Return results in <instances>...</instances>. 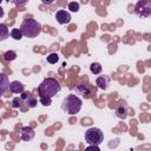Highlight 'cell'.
Returning a JSON list of instances; mask_svg holds the SVG:
<instances>
[{"label": "cell", "instance_id": "obj_1", "mask_svg": "<svg viewBox=\"0 0 151 151\" xmlns=\"http://www.w3.org/2000/svg\"><path fill=\"white\" fill-rule=\"evenodd\" d=\"M60 84L57 79L54 78H45L39 87H38V91H39V97H54L59 91H60Z\"/></svg>", "mask_w": 151, "mask_h": 151}, {"label": "cell", "instance_id": "obj_2", "mask_svg": "<svg viewBox=\"0 0 151 151\" xmlns=\"http://www.w3.org/2000/svg\"><path fill=\"white\" fill-rule=\"evenodd\" d=\"M20 31L22 37L35 38L41 32V24L34 19H25L20 25Z\"/></svg>", "mask_w": 151, "mask_h": 151}, {"label": "cell", "instance_id": "obj_3", "mask_svg": "<svg viewBox=\"0 0 151 151\" xmlns=\"http://www.w3.org/2000/svg\"><path fill=\"white\" fill-rule=\"evenodd\" d=\"M81 99L76 96V94H68L64 100H63V104H61V109L65 113L67 114H76L80 111L81 109Z\"/></svg>", "mask_w": 151, "mask_h": 151}, {"label": "cell", "instance_id": "obj_4", "mask_svg": "<svg viewBox=\"0 0 151 151\" xmlns=\"http://www.w3.org/2000/svg\"><path fill=\"white\" fill-rule=\"evenodd\" d=\"M104 140V133L98 127H90L85 132V142L87 144L99 145Z\"/></svg>", "mask_w": 151, "mask_h": 151}, {"label": "cell", "instance_id": "obj_5", "mask_svg": "<svg viewBox=\"0 0 151 151\" xmlns=\"http://www.w3.org/2000/svg\"><path fill=\"white\" fill-rule=\"evenodd\" d=\"M134 12L140 18H147L151 14V1L150 0H139L134 7Z\"/></svg>", "mask_w": 151, "mask_h": 151}, {"label": "cell", "instance_id": "obj_6", "mask_svg": "<svg viewBox=\"0 0 151 151\" xmlns=\"http://www.w3.org/2000/svg\"><path fill=\"white\" fill-rule=\"evenodd\" d=\"M55 19L60 25H65L71 21V14L68 12H66L65 9H59L55 13Z\"/></svg>", "mask_w": 151, "mask_h": 151}, {"label": "cell", "instance_id": "obj_7", "mask_svg": "<svg viewBox=\"0 0 151 151\" xmlns=\"http://www.w3.org/2000/svg\"><path fill=\"white\" fill-rule=\"evenodd\" d=\"M34 136H35V132L31 126H24L21 129V139L22 140L29 142L34 138Z\"/></svg>", "mask_w": 151, "mask_h": 151}, {"label": "cell", "instance_id": "obj_8", "mask_svg": "<svg viewBox=\"0 0 151 151\" xmlns=\"http://www.w3.org/2000/svg\"><path fill=\"white\" fill-rule=\"evenodd\" d=\"M8 88H9V91H11L12 93H18V94H20V93H22V92L25 91V85H24L22 83L18 81V80H14V81L9 83Z\"/></svg>", "mask_w": 151, "mask_h": 151}, {"label": "cell", "instance_id": "obj_9", "mask_svg": "<svg viewBox=\"0 0 151 151\" xmlns=\"http://www.w3.org/2000/svg\"><path fill=\"white\" fill-rule=\"evenodd\" d=\"M8 86H9V80L7 76H5L4 73H0V97L5 94V92L8 90Z\"/></svg>", "mask_w": 151, "mask_h": 151}, {"label": "cell", "instance_id": "obj_10", "mask_svg": "<svg viewBox=\"0 0 151 151\" xmlns=\"http://www.w3.org/2000/svg\"><path fill=\"white\" fill-rule=\"evenodd\" d=\"M109 81H110V79H109V77H106V76H100V77H98V78L96 79V84H97L98 87L101 88V90H106V88H107Z\"/></svg>", "mask_w": 151, "mask_h": 151}, {"label": "cell", "instance_id": "obj_11", "mask_svg": "<svg viewBox=\"0 0 151 151\" xmlns=\"http://www.w3.org/2000/svg\"><path fill=\"white\" fill-rule=\"evenodd\" d=\"M74 90H76L77 93L83 94V96H88V94H90V88H88V86L85 85V84H79V85H77V86L74 87Z\"/></svg>", "mask_w": 151, "mask_h": 151}, {"label": "cell", "instance_id": "obj_12", "mask_svg": "<svg viewBox=\"0 0 151 151\" xmlns=\"http://www.w3.org/2000/svg\"><path fill=\"white\" fill-rule=\"evenodd\" d=\"M9 37V31L5 24H0V41L6 40Z\"/></svg>", "mask_w": 151, "mask_h": 151}, {"label": "cell", "instance_id": "obj_13", "mask_svg": "<svg viewBox=\"0 0 151 151\" xmlns=\"http://www.w3.org/2000/svg\"><path fill=\"white\" fill-rule=\"evenodd\" d=\"M116 116L119 118V119H125L126 116H127V110L125 106H118L116 109Z\"/></svg>", "mask_w": 151, "mask_h": 151}, {"label": "cell", "instance_id": "obj_14", "mask_svg": "<svg viewBox=\"0 0 151 151\" xmlns=\"http://www.w3.org/2000/svg\"><path fill=\"white\" fill-rule=\"evenodd\" d=\"M90 71L93 73V74H99L101 72V65L99 63H92L90 65Z\"/></svg>", "mask_w": 151, "mask_h": 151}, {"label": "cell", "instance_id": "obj_15", "mask_svg": "<svg viewBox=\"0 0 151 151\" xmlns=\"http://www.w3.org/2000/svg\"><path fill=\"white\" fill-rule=\"evenodd\" d=\"M11 37L14 39V40H20L22 38V33L20 31V28H13L11 31Z\"/></svg>", "mask_w": 151, "mask_h": 151}, {"label": "cell", "instance_id": "obj_16", "mask_svg": "<svg viewBox=\"0 0 151 151\" xmlns=\"http://www.w3.org/2000/svg\"><path fill=\"white\" fill-rule=\"evenodd\" d=\"M4 58H5V60H7V61H13V60L17 58V53H15L14 51H7V52H5Z\"/></svg>", "mask_w": 151, "mask_h": 151}, {"label": "cell", "instance_id": "obj_17", "mask_svg": "<svg viewBox=\"0 0 151 151\" xmlns=\"http://www.w3.org/2000/svg\"><path fill=\"white\" fill-rule=\"evenodd\" d=\"M46 60H47V63H50V64H55V63L59 60V55H58L57 53H51V54L47 55Z\"/></svg>", "mask_w": 151, "mask_h": 151}, {"label": "cell", "instance_id": "obj_18", "mask_svg": "<svg viewBox=\"0 0 151 151\" xmlns=\"http://www.w3.org/2000/svg\"><path fill=\"white\" fill-rule=\"evenodd\" d=\"M68 9H70L71 12H78V11H79V2H77V1L70 2V4H68Z\"/></svg>", "mask_w": 151, "mask_h": 151}, {"label": "cell", "instance_id": "obj_19", "mask_svg": "<svg viewBox=\"0 0 151 151\" xmlns=\"http://www.w3.org/2000/svg\"><path fill=\"white\" fill-rule=\"evenodd\" d=\"M22 99L21 98H14L13 100H12V107H14V109H17V107H21V105H22Z\"/></svg>", "mask_w": 151, "mask_h": 151}, {"label": "cell", "instance_id": "obj_20", "mask_svg": "<svg viewBox=\"0 0 151 151\" xmlns=\"http://www.w3.org/2000/svg\"><path fill=\"white\" fill-rule=\"evenodd\" d=\"M40 103L44 106H50L51 103H52V98H50V97H40Z\"/></svg>", "mask_w": 151, "mask_h": 151}, {"label": "cell", "instance_id": "obj_21", "mask_svg": "<svg viewBox=\"0 0 151 151\" xmlns=\"http://www.w3.org/2000/svg\"><path fill=\"white\" fill-rule=\"evenodd\" d=\"M37 99L35 98H32V97H29L28 99H27V105H28V107H35L37 106Z\"/></svg>", "mask_w": 151, "mask_h": 151}, {"label": "cell", "instance_id": "obj_22", "mask_svg": "<svg viewBox=\"0 0 151 151\" xmlns=\"http://www.w3.org/2000/svg\"><path fill=\"white\" fill-rule=\"evenodd\" d=\"M22 100H27L28 98H29V93L28 92H26V91H24L22 93H21V97H20Z\"/></svg>", "mask_w": 151, "mask_h": 151}, {"label": "cell", "instance_id": "obj_23", "mask_svg": "<svg viewBox=\"0 0 151 151\" xmlns=\"http://www.w3.org/2000/svg\"><path fill=\"white\" fill-rule=\"evenodd\" d=\"M28 0H14V4L15 5H19V6H24Z\"/></svg>", "mask_w": 151, "mask_h": 151}, {"label": "cell", "instance_id": "obj_24", "mask_svg": "<svg viewBox=\"0 0 151 151\" xmlns=\"http://www.w3.org/2000/svg\"><path fill=\"white\" fill-rule=\"evenodd\" d=\"M86 149H87V150H91V149H92V150L99 151V146H98V145H93V144H88V146H87Z\"/></svg>", "mask_w": 151, "mask_h": 151}, {"label": "cell", "instance_id": "obj_25", "mask_svg": "<svg viewBox=\"0 0 151 151\" xmlns=\"http://www.w3.org/2000/svg\"><path fill=\"white\" fill-rule=\"evenodd\" d=\"M41 2H42L44 5H47V6H48V5H52V4L54 2V0H41Z\"/></svg>", "mask_w": 151, "mask_h": 151}, {"label": "cell", "instance_id": "obj_26", "mask_svg": "<svg viewBox=\"0 0 151 151\" xmlns=\"http://www.w3.org/2000/svg\"><path fill=\"white\" fill-rule=\"evenodd\" d=\"M1 17H4V9H2V7L0 6V18Z\"/></svg>", "mask_w": 151, "mask_h": 151}, {"label": "cell", "instance_id": "obj_27", "mask_svg": "<svg viewBox=\"0 0 151 151\" xmlns=\"http://www.w3.org/2000/svg\"><path fill=\"white\" fill-rule=\"evenodd\" d=\"M1 1H2V0H0V4H1Z\"/></svg>", "mask_w": 151, "mask_h": 151}, {"label": "cell", "instance_id": "obj_28", "mask_svg": "<svg viewBox=\"0 0 151 151\" xmlns=\"http://www.w3.org/2000/svg\"><path fill=\"white\" fill-rule=\"evenodd\" d=\"M7 1H9V0H7Z\"/></svg>", "mask_w": 151, "mask_h": 151}]
</instances>
